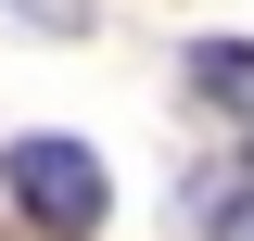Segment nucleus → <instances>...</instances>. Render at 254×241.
Returning a JSON list of instances; mask_svg holds the SVG:
<instances>
[{
	"mask_svg": "<svg viewBox=\"0 0 254 241\" xmlns=\"http://www.w3.org/2000/svg\"><path fill=\"white\" fill-rule=\"evenodd\" d=\"M0 190H13V216H38V229H102V152L89 140H13L0 152Z\"/></svg>",
	"mask_w": 254,
	"mask_h": 241,
	"instance_id": "f257e3e1",
	"label": "nucleus"
},
{
	"mask_svg": "<svg viewBox=\"0 0 254 241\" xmlns=\"http://www.w3.org/2000/svg\"><path fill=\"white\" fill-rule=\"evenodd\" d=\"M190 89L216 102V115L254 127V51H242V38H203V51H190Z\"/></svg>",
	"mask_w": 254,
	"mask_h": 241,
	"instance_id": "f03ea898",
	"label": "nucleus"
},
{
	"mask_svg": "<svg viewBox=\"0 0 254 241\" xmlns=\"http://www.w3.org/2000/svg\"><path fill=\"white\" fill-rule=\"evenodd\" d=\"M203 241H254V165H216L203 178Z\"/></svg>",
	"mask_w": 254,
	"mask_h": 241,
	"instance_id": "7ed1b4c3",
	"label": "nucleus"
},
{
	"mask_svg": "<svg viewBox=\"0 0 254 241\" xmlns=\"http://www.w3.org/2000/svg\"><path fill=\"white\" fill-rule=\"evenodd\" d=\"M26 13H51V26H89V13H76V0H26Z\"/></svg>",
	"mask_w": 254,
	"mask_h": 241,
	"instance_id": "20e7f679",
	"label": "nucleus"
}]
</instances>
